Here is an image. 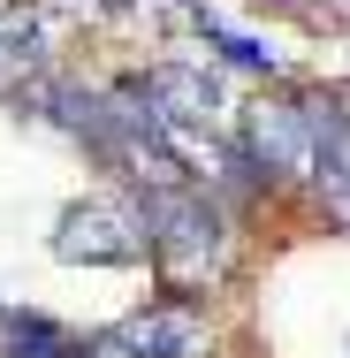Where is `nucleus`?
Returning a JSON list of instances; mask_svg holds the SVG:
<instances>
[{
	"mask_svg": "<svg viewBox=\"0 0 350 358\" xmlns=\"http://www.w3.org/2000/svg\"><path fill=\"white\" fill-rule=\"evenodd\" d=\"M145 214H152V252H160L168 267L198 275V267H213V259H221V214H213L198 191L160 183V191L145 199Z\"/></svg>",
	"mask_w": 350,
	"mask_h": 358,
	"instance_id": "f257e3e1",
	"label": "nucleus"
},
{
	"mask_svg": "<svg viewBox=\"0 0 350 358\" xmlns=\"http://www.w3.org/2000/svg\"><path fill=\"white\" fill-rule=\"evenodd\" d=\"M138 99H145V115L160 122V130H221L228 115H221V84L198 69H152L138 84Z\"/></svg>",
	"mask_w": 350,
	"mask_h": 358,
	"instance_id": "f03ea898",
	"label": "nucleus"
},
{
	"mask_svg": "<svg viewBox=\"0 0 350 358\" xmlns=\"http://www.w3.org/2000/svg\"><path fill=\"white\" fill-rule=\"evenodd\" d=\"M251 152H259L275 176H312V160H320V145H312V107H305V99L251 107Z\"/></svg>",
	"mask_w": 350,
	"mask_h": 358,
	"instance_id": "7ed1b4c3",
	"label": "nucleus"
},
{
	"mask_svg": "<svg viewBox=\"0 0 350 358\" xmlns=\"http://www.w3.org/2000/svg\"><path fill=\"white\" fill-rule=\"evenodd\" d=\"M122 343L138 358H206V328L191 313H145V320H130Z\"/></svg>",
	"mask_w": 350,
	"mask_h": 358,
	"instance_id": "20e7f679",
	"label": "nucleus"
},
{
	"mask_svg": "<svg viewBox=\"0 0 350 358\" xmlns=\"http://www.w3.org/2000/svg\"><path fill=\"white\" fill-rule=\"evenodd\" d=\"M31 69H38V31L15 23V15H0V92H15Z\"/></svg>",
	"mask_w": 350,
	"mask_h": 358,
	"instance_id": "39448f33",
	"label": "nucleus"
},
{
	"mask_svg": "<svg viewBox=\"0 0 350 358\" xmlns=\"http://www.w3.org/2000/svg\"><path fill=\"white\" fill-rule=\"evenodd\" d=\"M8 343H15V358H84V343L46 320H8Z\"/></svg>",
	"mask_w": 350,
	"mask_h": 358,
	"instance_id": "423d86ee",
	"label": "nucleus"
},
{
	"mask_svg": "<svg viewBox=\"0 0 350 358\" xmlns=\"http://www.w3.org/2000/svg\"><path fill=\"white\" fill-rule=\"evenodd\" d=\"M69 229H107V221H99V214H92V221L69 214ZM61 252H69V259H76V252H92V259H130L138 236H61Z\"/></svg>",
	"mask_w": 350,
	"mask_h": 358,
	"instance_id": "0eeeda50",
	"label": "nucleus"
}]
</instances>
